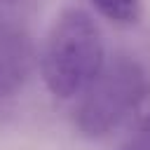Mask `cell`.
<instances>
[{
  "label": "cell",
  "instance_id": "1",
  "mask_svg": "<svg viewBox=\"0 0 150 150\" xmlns=\"http://www.w3.org/2000/svg\"><path fill=\"white\" fill-rule=\"evenodd\" d=\"M105 45L94 16L80 7L59 12L40 52L42 80L56 98H77L103 70Z\"/></svg>",
  "mask_w": 150,
  "mask_h": 150
},
{
  "label": "cell",
  "instance_id": "2",
  "mask_svg": "<svg viewBox=\"0 0 150 150\" xmlns=\"http://www.w3.org/2000/svg\"><path fill=\"white\" fill-rule=\"evenodd\" d=\"M145 96V68L136 59L117 54L112 61H105L96 80L77 96L73 124L84 138H105L141 108Z\"/></svg>",
  "mask_w": 150,
  "mask_h": 150
},
{
  "label": "cell",
  "instance_id": "3",
  "mask_svg": "<svg viewBox=\"0 0 150 150\" xmlns=\"http://www.w3.org/2000/svg\"><path fill=\"white\" fill-rule=\"evenodd\" d=\"M35 49L30 33L19 23L0 26V98L16 96L30 80Z\"/></svg>",
  "mask_w": 150,
  "mask_h": 150
},
{
  "label": "cell",
  "instance_id": "4",
  "mask_svg": "<svg viewBox=\"0 0 150 150\" xmlns=\"http://www.w3.org/2000/svg\"><path fill=\"white\" fill-rule=\"evenodd\" d=\"M89 2L94 5V9L101 16H105L112 23H120V26L136 23L143 12L141 0H89Z\"/></svg>",
  "mask_w": 150,
  "mask_h": 150
},
{
  "label": "cell",
  "instance_id": "5",
  "mask_svg": "<svg viewBox=\"0 0 150 150\" xmlns=\"http://www.w3.org/2000/svg\"><path fill=\"white\" fill-rule=\"evenodd\" d=\"M120 150H150V115L143 117Z\"/></svg>",
  "mask_w": 150,
  "mask_h": 150
}]
</instances>
